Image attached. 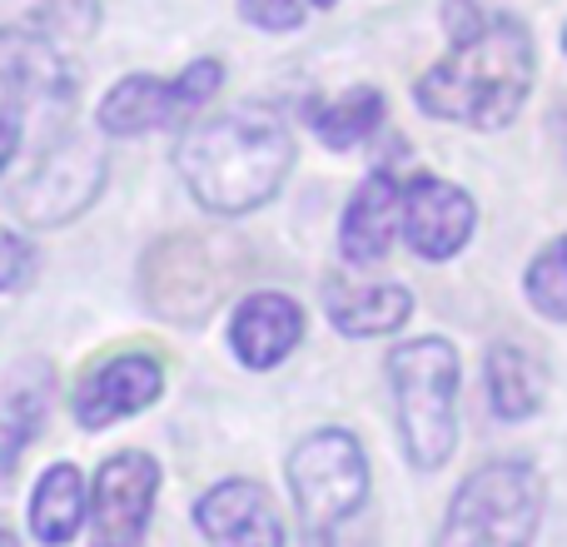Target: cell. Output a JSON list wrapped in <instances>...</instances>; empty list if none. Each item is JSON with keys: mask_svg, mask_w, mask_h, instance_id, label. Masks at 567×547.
Here are the masks:
<instances>
[{"mask_svg": "<svg viewBox=\"0 0 567 547\" xmlns=\"http://www.w3.org/2000/svg\"><path fill=\"white\" fill-rule=\"evenodd\" d=\"M543 523V478L523 458H493L468 473L433 547H533Z\"/></svg>", "mask_w": 567, "mask_h": 547, "instance_id": "277c9868", "label": "cell"}, {"mask_svg": "<svg viewBox=\"0 0 567 547\" xmlns=\"http://www.w3.org/2000/svg\"><path fill=\"white\" fill-rule=\"evenodd\" d=\"M383 120V95L373 85H349L339 95L309 100V125L329 149H353L379 130Z\"/></svg>", "mask_w": 567, "mask_h": 547, "instance_id": "d6986e66", "label": "cell"}, {"mask_svg": "<svg viewBox=\"0 0 567 547\" xmlns=\"http://www.w3.org/2000/svg\"><path fill=\"white\" fill-rule=\"evenodd\" d=\"M90 518V493L75 463H55L40 473L35 498H30V533L45 547H65Z\"/></svg>", "mask_w": 567, "mask_h": 547, "instance_id": "ac0fdd59", "label": "cell"}, {"mask_svg": "<svg viewBox=\"0 0 567 547\" xmlns=\"http://www.w3.org/2000/svg\"><path fill=\"white\" fill-rule=\"evenodd\" d=\"M50 393H55V373L50 363H20L0 389V488L16 473L20 453L40 438V423L50 413Z\"/></svg>", "mask_w": 567, "mask_h": 547, "instance_id": "2e32d148", "label": "cell"}, {"mask_svg": "<svg viewBox=\"0 0 567 547\" xmlns=\"http://www.w3.org/2000/svg\"><path fill=\"white\" fill-rule=\"evenodd\" d=\"M289 488L309 543H329L369 498V458L349 429H319L289 453Z\"/></svg>", "mask_w": 567, "mask_h": 547, "instance_id": "5b68a950", "label": "cell"}, {"mask_svg": "<svg viewBox=\"0 0 567 547\" xmlns=\"http://www.w3.org/2000/svg\"><path fill=\"white\" fill-rule=\"evenodd\" d=\"M303 339V309L279 289L249 293L229 319V349L245 369H275Z\"/></svg>", "mask_w": 567, "mask_h": 547, "instance_id": "4fadbf2b", "label": "cell"}, {"mask_svg": "<svg viewBox=\"0 0 567 547\" xmlns=\"http://www.w3.org/2000/svg\"><path fill=\"white\" fill-rule=\"evenodd\" d=\"M159 393H165V369H159V359H150V353H120V359H105L75 389V423L90 433L110 429V423L150 409Z\"/></svg>", "mask_w": 567, "mask_h": 547, "instance_id": "8fae6325", "label": "cell"}, {"mask_svg": "<svg viewBox=\"0 0 567 547\" xmlns=\"http://www.w3.org/2000/svg\"><path fill=\"white\" fill-rule=\"evenodd\" d=\"M0 547H20V543H16V533H0Z\"/></svg>", "mask_w": 567, "mask_h": 547, "instance_id": "cb8c5ba5", "label": "cell"}, {"mask_svg": "<svg viewBox=\"0 0 567 547\" xmlns=\"http://www.w3.org/2000/svg\"><path fill=\"white\" fill-rule=\"evenodd\" d=\"M35 265H40L35 245H30L25 235H16V229H0V293L25 289Z\"/></svg>", "mask_w": 567, "mask_h": 547, "instance_id": "44dd1931", "label": "cell"}, {"mask_svg": "<svg viewBox=\"0 0 567 547\" xmlns=\"http://www.w3.org/2000/svg\"><path fill=\"white\" fill-rule=\"evenodd\" d=\"M105 179H110V159L100 155V145L85 135H70L40 155V165L30 169V179L20 185L16 209L30 229L70 225L75 215H85V209L95 205Z\"/></svg>", "mask_w": 567, "mask_h": 547, "instance_id": "52a82bcc", "label": "cell"}, {"mask_svg": "<svg viewBox=\"0 0 567 547\" xmlns=\"http://www.w3.org/2000/svg\"><path fill=\"white\" fill-rule=\"evenodd\" d=\"M393 409H399L403 453L419 473L453 458L458 443V353L449 339H413L389 353Z\"/></svg>", "mask_w": 567, "mask_h": 547, "instance_id": "3957f363", "label": "cell"}, {"mask_svg": "<svg viewBox=\"0 0 567 547\" xmlns=\"http://www.w3.org/2000/svg\"><path fill=\"white\" fill-rule=\"evenodd\" d=\"M225 85L219 60H195L175 80L159 75H125L105 100H100V130L110 140H135L145 130L179 125L185 115H199Z\"/></svg>", "mask_w": 567, "mask_h": 547, "instance_id": "8992f818", "label": "cell"}, {"mask_svg": "<svg viewBox=\"0 0 567 547\" xmlns=\"http://www.w3.org/2000/svg\"><path fill=\"white\" fill-rule=\"evenodd\" d=\"M563 50H567V30H563Z\"/></svg>", "mask_w": 567, "mask_h": 547, "instance_id": "484cf974", "label": "cell"}, {"mask_svg": "<svg viewBox=\"0 0 567 547\" xmlns=\"http://www.w3.org/2000/svg\"><path fill=\"white\" fill-rule=\"evenodd\" d=\"M478 209L458 185L439 175H413L403 185V235L419 259H453L473 239Z\"/></svg>", "mask_w": 567, "mask_h": 547, "instance_id": "30bf717a", "label": "cell"}, {"mask_svg": "<svg viewBox=\"0 0 567 547\" xmlns=\"http://www.w3.org/2000/svg\"><path fill=\"white\" fill-rule=\"evenodd\" d=\"M309 6H333V0H309Z\"/></svg>", "mask_w": 567, "mask_h": 547, "instance_id": "d4e9b609", "label": "cell"}, {"mask_svg": "<svg viewBox=\"0 0 567 547\" xmlns=\"http://www.w3.org/2000/svg\"><path fill=\"white\" fill-rule=\"evenodd\" d=\"M239 10L259 30H299L309 16V0H239Z\"/></svg>", "mask_w": 567, "mask_h": 547, "instance_id": "7402d4cb", "label": "cell"}, {"mask_svg": "<svg viewBox=\"0 0 567 547\" xmlns=\"http://www.w3.org/2000/svg\"><path fill=\"white\" fill-rule=\"evenodd\" d=\"M533 90V35L523 20L488 16L468 40H453V50L419 75L413 100L433 120L468 130H503L523 110Z\"/></svg>", "mask_w": 567, "mask_h": 547, "instance_id": "7a4b0ae2", "label": "cell"}, {"mask_svg": "<svg viewBox=\"0 0 567 547\" xmlns=\"http://www.w3.org/2000/svg\"><path fill=\"white\" fill-rule=\"evenodd\" d=\"M523 289H528V303L543 313V319L567 323V235L553 239V245L533 259Z\"/></svg>", "mask_w": 567, "mask_h": 547, "instance_id": "ffe728a7", "label": "cell"}, {"mask_svg": "<svg viewBox=\"0 0 567 547\" xmlns=\"http://www.w3.org/2000/svg\"><path fill=\"white\" fill-rule=\"evenodd\" d=\"M179 179L209 215H249L279 195L293 169V135L269 105H229L189 125L175 149Z\"/></svg>", "mask_w": 567, "mask_h": 547, "instance_id": "6da1fadb", "label": "cell"}, {"mask_svg": "<svg viewBox=\"0 0 567 547\" xmlns=\"http://www.w3.org/2000/svg\"><path fill=\"white\" fill-rule=\"evenodd\" d=\"M159 468L150 453L125 448L100 463L90 488V547H145Z\"/></svg>", "mask_w": 567, "mask_h": 547, "instance_id": "ba28073f", "label": "cell"}, {"mask_svg": "<svg viewBox=\"0 0 567 547\" xmlns=\"http://www.w3.org/2000/svg\"><path fill=\"white\" fill-rule=\"evenodd\" d=\"M323 313L349 339H379L409 323L413 293L403 283H359V279H329L323 283Z\"/></svg>", "mask_w": 567, "mask_h": 547, "instance_id": "9a60e30c", "label": "cell"}, {"mask_svg": "<svg viewBox=\"0 0 567 547\" xmlns=\"http://www.w3.org/2000/svg\"><path fill=\"white\" fill-rule=\"evenodd\" d=\"M399 225H403V185L389 175V169H373V175L353 189L349 209H343V225H339L343 259L359 269H373L383 255H389Z\"/></svg>", "mask_w": 567, "mask_h": 547, "instance_id": "5bb4252c", "label": "cell"}, {"mask_svg": "<svg viewBox=\"0 0 567 547\" xmlns=\"http://www.w3.org/2000/svg\"><path fill=\"white\" fill-rule=\"evenodd\" d=\"M75 100V65L50 35L0 30V110L25 125L30 110H65Z\"/></svg>", "mask_w": 567, "mask_h": 547, "instance_id": "9c48e42d", "label": "cell"}, {"mask_svg": "<svg viewBox=\"0 0 567 547\" xmlns=\"http://www.w3.org/2000/svg\"><path fill=\"white\" fill-rule=\"evenodd\" d=\"M195 523L209 547H284V523L269 488L249 478L215 483L195 503Z\"/></svg>", "mask_w": 567, "mask_h": 547, "instance_id": "7c38bea8", "label": "cell"}, {"mask_svg": "<svg viewBox=\"0 0 567 547\" xmlns=\"http://www.w3.org/2000/svg\"><path fill=\"white\" fill-rule=\"evenodd\" d=\"M20 135H25V125H20L16 115H6V110H0V169H6L10 159H16V149H20Z\"/></svg>", "mask_w": 567, "mask_h": 547, "instance_id": "603a6c76", "label": "cell"}, {"mask_svg": "<svg viewBox=\"0 0 567 547\" xmlns=\"http://www.w3.org/2000/svg\"><path fill=\"white\" fill-rule=\"evenodd\" d=\"M483 383H488V403L503 423H523L543 409L548 393V369L518 343H498L483 359Z\"/></svg>", "mask_w": 567, "mask_h": 547, "instance_id": "e0dca14e", "label": "cell"}]
</instances>
